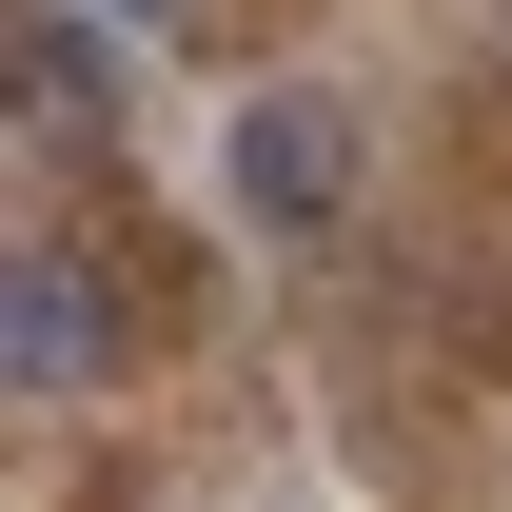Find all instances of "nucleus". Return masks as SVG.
Returning <instances> with one entry per match:
<instances>
[{"mask_svg": "<svg viewBox=\"0 0 512 512\" xmlns=\"http://www.w3.org/2000/svg\"><path fill=\"white\" fill-rule=\"evenodd\" d=\"M0 60H20V119H99V20H40V0H20V20H0Z\"/></svg>", "mask_w": 512, "mask_h": 512, "instance_id": "obj_3", "label": "nucleus"}, {"mask_svg": "<svg viewBox=\"0 0 512 512\" xmlns=\"http://www.w3.org/2000/svg\"><path fill=\"white\" fill-rule=\"evenodd\" d=\"M217 178H237V217H256V237H335V197H355V138H335V99H256Z\"/></svg>", "mask_w": 512, "mask_h": 512, "instance_id": "obj_2", "label": "nucleus"}, {"mask_svg": "<svg viewBox=\"0 0 512 512\" xmlns=\"http://www.w3.org/2000/svg\"><path fill=\"white\" fill-rule=\"evenodd\" d=\"M99 355H119L99 256H79V237H20V256H0V375H20V394H79Z\"/></svg>", "mask_w": 512, "mask_h": 512, "instance_id": "obj_1", "label": "nucleus"}, {"mask_svg": "<svg viewBox=\"0 0 512 512\" xmlns=\"http://www.w3.org/2000/svg\"><path fill=\"white\" fill-rule=\"evenodd\" d=\"M138 20H158V0H138Z\"/></svg>", "mask_w": 512, "mask_h": 512, "instance_id": "obj_4", "label": "nucleus"}]
</instances>
